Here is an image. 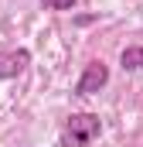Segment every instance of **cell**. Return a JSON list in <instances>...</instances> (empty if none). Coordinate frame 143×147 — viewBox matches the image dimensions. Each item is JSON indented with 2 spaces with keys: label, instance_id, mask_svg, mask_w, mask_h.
<instances>
[{
  "label": "cell",
  "instance_id": "cell-2",
  "mask_svg": "<svg viewBox=\"0 0 143 147\" xmlns=\"http://www.w3.org/2000/svg\"><path fill=\"white\" fill-rule=\"evenodd\" d=\"M106 86H109V65L102 58H92V62L82 65V75H78V82H75V96H96V92H102Z\"/></svg>",
  "mask_w": 143,
  "mask_h": 147
},
{
  "label": "cell",
  "instance_id": "cell-6",
  "mask_svg": "<svg viewBox=\"0 0 143 147\" xmlns=\"http://www.w3.org/2000/svg\"><path fill=\"white\" fill-rule=\"evenodd\" d=\"M140 38H143V31H140Z\"/></svg>",
  "mask_w": 143,
  "mask_h": 147
},
{
  "label": "cell",
  "instance_id": "cell-4",
  "mask_svg": "<svg viewBox=\"0 0 143 147\" xmlns=\"http://www.w3.org/2000/svg\"><path fill=\"white\" fill-rule=\"evenodd\" d=\"M119 65L123 72H143V45H126L119 51Z\"/></svg>",
  "mask_w": 143,
  "mask_h": 147
},
{
  "label": "cell",
  "instance_id": "cell-3",
  "mask_svg": "<svg viewBox=\"0 0 143 147\" xmlns=\"http://www.w3.org/2000/svg\"><path fill=\"white\" fill-rule=\"evenodd\" d=\"M31 65V48H7L0 51V79H17Z\"/></svg>",
  "mask_w": 143,
  "mask_h": 147
},
{
  "label": "cell",
  "instance_id": "cell-1",
  "mask_svg": "<svg viewBox=\"0 0 143 147\" xmlns=\"http://www.w3.org/2000/svg\"><path fill=\"white\" fill-rule=\"evenodd\" d=\"M102 134V120L96 113H72L61 130V147H89Z\"/></svg>",
  "mask_w": 143,
  "mask_h": 147
},
{
  "label": "cell",
  "instance_id": "cell-5",
  "mask_svg": "<svg viewBox=\"0 0 143 147\" xmlns=\"http://www.w3.org/2000/svg\"><path fill=\"white\" fill-rule=\"evenodd\" d=\"M41 7H44V10H58V14H61V10H72V7H75V0H41Z\"/></svg>",
  "mask_w": 143,
  "mask_h": 147
}]
</instances>
